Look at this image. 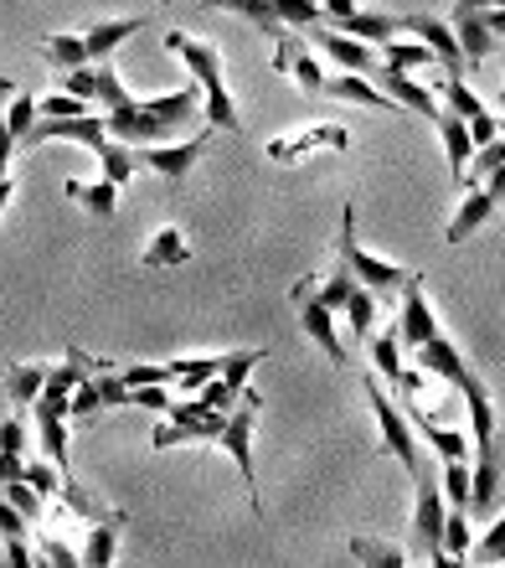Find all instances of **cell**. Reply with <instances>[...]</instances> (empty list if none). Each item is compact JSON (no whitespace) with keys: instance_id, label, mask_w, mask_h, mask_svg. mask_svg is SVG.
Segmentation results:
<instances>
[{"instance_id":"1","label":"cell","mask_w":505,"mask_h":568,"mask_svg":"<svg viewBox=\"0 0 505 568\" xmlns=\"http://www.w3.org/2000/svg\"><path fill=\"white\" fill-rule=\"evenodd\" d=\"M165 52L171 58H181L186 68H192L196 89L207 93V124L212 130H243L238 124V104H233V93H227V73H223V52L212 42H202V37H192V31L171 27L165 31Z\"/></svg>"},{"instance_id":"2","label":"cell","mask_w":505,"mask_h":568,"mask_svg":"<svg viewBox=\"0 0 505 568\" xmlns=\"http://www.w3.org/2000/svg\"><path fill=\"white\" fill-rule=\"evenodd\" d=\"M336 258H341L346 270L357 274V284L367 290H402V284L413 280L418 270H402V264H387V258L367 254L357 243V207H341V239H336Z\"/></svg>"},{"instance_id":"3","label":"cell","mask_w":505,"mask_h":568,"mask_svg":"<svg viewBox=\"0 0 505 568\" xmlns=\"http://www.w3.org/2000/svg\"><path fill=\"white\" fill-rule=\"evenodd\" d=\"M361 388H367V404H372V414H377V429H382V445L392 449V455H398V460H402V470H408V476H423V460H418V429H413V419L402 414V404H392V398H387V393H382V377H377V373H367V383H361Z\"/></svg>"},{"instance_id":"4","label":"cell","mask_w":505,"mask_h":568,"mask_svg":"<svg viewBox=\"0 0 505 568\" xmlns=\"http://www.w3.org/2000/svg\"><path fill=\"white\" fill-rule=\"evenodd\" d=\"M258 414H264V398H258L252 388H243V404L227 414V429H223V439H217V445L233 455L243 486H248V507L264 517V501H258V470H252V424H258Z\"/></svg>"},{"instance_id":"5","label":"cell","mask_w":505,"mask_h":568,"mask_svg":"<svg viewBox=\"0 0 505 568\" xmlns=\"http://www.w3.org/2000/svg\"><path fill=\"white\" fill-rule=\"evenodd\" d=\"M413 486H418V501H413V558H433L439 554V542H444V517H449V507H444V486L423 470V476H413Z\"/></svg>"},{"instance_id":"6","label":"cell","mask_w":505,"mask_h":568,"mask_svg":"<svg viewBox=\"0 0 505 568\" xmlns=\"http://www.w3.org/2000/svg\"><path fill=\"white\" fill-rule=\"evenodd\" d=\"M289 300H295L299 311V326L310 331V342L326 352L330 362H346L341 352V336H336V311H330L326 300L315 295V280H295V290H289Z\"/></svg>"},{"instance_id":"7","label":"cell","mask_w":505,"mask_h":568,"mask_svg":"<svg viewBox=\"0 0 505 568\" xmlns=\"http://www.w3.org/2000/svg\"><path fill=\"white\" fill-rule=\"evenodd\" d=\"M62 89L78 93V99H89V104H99L104 114L134 99V93L124 89V78L114 62H89V68H78V73H62Z\"/></svg>"},{"instance_id":"8","label":"cell","mask_w":505,"mask_h":568,"mask_svg":"<svg viewBox=\"0 0 505 568\" xmlns=\"http://www.w3.org/2000/svg\"><path fill=\"white\" fill-rule=\"evenodd\" d=\"M274 68L295 78L299 89L326 93V73H320V62L310 58V37H305L299 27H279V31H274Z\"/></svg>"},{"instance_id":"9","label":"cell","mask_w":505,"mask_h":568,"mask_svg":"<svg viewBox=\"0 0 505 568\" xmlns=\"http://www.w3.org/2000/svg\"><path fill=\"white\" fill-rule=\"evenodd\" d=\"M212 135H217V130H196L192 140H181V145H145L140 150V165H150V171H155V176H165V181H186L192 176V165L202 161V155H207V145H212Z\"/></svg>"},{"instance_id":"10","label":"cell","mask_w":505,"mask_h":568,"mask_svg":"<svg viewBox=\"0 0 505 568\" xmlns=\"http://www.w3.org/2000/svg\"><path fill=\"white\" fill-rule=\"evenodd\" d=\"M104 124H109V140H124V145H134V150L161 145V140H165V130H171V124H165V120H155V114H150V109H145V99H130V104L109 109V114H104Z\"/></svg>"},{"instance_id":"11","label":"cell","mask_w":505,"mask_h":568,"mask_svg":"<svg viewBox=\"0 0 505 568\" xmlns=\"http://www.w3.org/2000/svg\"><path fill=\"white\" fill-rule=\"evenodd\" d=\"M305 37H310V42L320 47V52H326L341 73H367V78L377 73V47L372 42H357V37H346V31L326 27V21H320V27H310Z\"/></svg>"},{"instance_id":"12","label":"cell","mask_w":505,"mask_h":568,"mask_svg":"<svg viewBox=\"0 0 505 568\" xmlns=\"http://www.w3.org/2000/svg\"><path fill=\"white\" fill-rule=\"evenodd\" d=\"M501 491H505V455H501V445H485L475 470H470V517L501 511Z\"/></svg>"},{"instance_id":"13","label":"cell","mask_w":505,"mask_h":568,"mask_svg":"<svg viewBox=\"0 0 505 568\" xmlns=\"http://www.w3.org/2000/svg\"><path fill=\"white\" fill-rule=\"evenodd\" d=\"M398 336H402V346H413V352L423 342H433V336H444V331H439V321H433V311H429V300H423V274H413V280L402 284Z\"/></svg>"},{"instance_id":"14","label":"cell","mask_w":505,"mask_h":568,"mask_svg":"<svg viewBox=\"0 0 505 568\" xmlns=\"http://www.w3.org/2000/svg\"><path fill=\"white\" fill-rule=\"evenodd\" d=\"M402 31H413L418 42H429L433 58L444 62L449 78H464V47H460V37H454L449 21H439V16H402Z\"/></svg>"},{"instance_id":"15","label":"cell","mask_w":505,"mask_h":568,"mask_svg":"<svg viewBox=\"0 0 505 568\" xmlns=\"http://www.w3.org/2000/svg\"><path fill=\"white\" fill-rule=\"evenodd\" d=\"M47 140H73L83 150H99L109 140V124L99 114H78V120H37L21 145H47Z\"/></svg>"},{"instance_id":"16","label":"cell","mask_w":505,"mask_h":568,"mask_svg":"<svg viewBox=\"0 0 505 568\" xmlns=\"http://www.w3.org/2000/svg\"><path fill=\"white\" fill-rule=\"evenodd\" d=\"M382 93H392V104L408 109V114H423V120H439L444 104L433 99L429 83H418L413 73H398V68H382Z\"/></svg>"},{"instance_id":"17","label":"cell","mask_w":505,"mask_h":568,"mask_svg":"<svg viewBox=\"0 0 505 568\" xmlns=\"http://www.w3.org/2000/svg\"><path fill=\"white\" fill-rule=\"evenodd\" d=\"M418 373H433V377H444L449 388H460V383L475 373V367L464 362V352L449 342V336H433V342L418 346Z\"/></svg>"},{"instance_id":"18","label":"cell","mask_w":505,"mask_h":568,"mask_svg":"<svg viewBox=\"0 0 505 568\" xmlns=\"http://www.w3.org/2000/svg\"><path fill=\"white\" fill-rule=\"evenodd\" d=\"M449 27H454V37H460L464 62H470V68L491 58L495 42H501V37L491 31V21H485V11H464V6H454V16H449Z\"/></svg>"},{"instance_id":"19","label":"cell","mask_w":505,"mask_h":568,"mask_svg":"<svg viewBox=\"0 0 505 568\" xmlns=\"http://www.w3.org/2000/svg\"><path fill=\"white\" fill-rule=\"evenodd\" d=\"M495 217V196L485 192V186H464V196H460V207H454V217H449V227H444V239L449 243H464L470 233H480V227Z\"/></svg>"},{"instance_id":"20","label":"cell","mask_w":505,"mask_h":568,"mask_svg":"<svg viewBox=\"0 0 505 568\" xmlns=\"http://www.w3.org/2000/svg\"><path fill=\"white\" fill-rule=\"evenodd\" d=\"M320 145L346 150L351 145V130H341V124H320V130H305V135H295V140H274L268 155H274V161H305V155L320 150Z\"/></svg>"},{"instance_id":"21","label":"cell","mask_w":505,"mask_h":568,"mask_svg":"<svg viewBox=\"0 0 505 568\" xmlns=\"http://www.w3.org/2000/svg\"><path fill=\"white\" fill-rule=\"evenodd\" d=\"M326 93L330 99H346V104H361V109H382V114H392V93H382L367 73H336L326 78Z\"/></svg>"},{"instance_id":"22","label":"cell","mask_w":505,"mask_h":568,"mask_svg":"<svg viewBox=\"0 0 505 568\" xmlns=\"http://www.w3.org/2000/svg\"><path fill=\"white\" fill-rule=\"evenodd\" d=\"M460 393H464V408H470V429H475V445H480V449L495 445V398H491V388L480 383V373L464 377Z\"/></svg>"},{"instance_id":"23","label":"cell","mask_w":505,"mask_h":568,"mask_svg":"<svg viewBox=\"0 0 505 568\" xmlns=\"http://www.w3.org/2000/svg\"><path fill=\"white\" fill-rule=\"evenodd\" d=\"M134 31H145V16H120V21H99V27L83 31V47H89V62H109L114 47L130 42Z\"/></svg>"},{"instance_id":"24","label":"cell","mask_w":505,"mask_h":568,"mask_svg":"<svg viewBox=\"0 0 505 568\" xmlns=\"http://www.w3.org/2000/svg\"><path fill=\"white\" fill-rule=\"evenodd\" d=\"M439 140H444V155H449V171H454V181H464V171H470V161H475V135H470V124L460 120V114H439Z\"/></svg>"},{"instance_id":"25","label":"cell","mask_w":505,"mask_h":568,"mask_svg":"<svg viewBox=\"0 0 505 568\" xmlns=\"http://www.w3.org/2000/svg\"><path fill=\"white\" fill-rule=\"evenodd\" d=\"M186 258H192V248H186V233H181V227H161V233L145 243L140 270H176V264H186Z\"/></svg>"},{"instance_id":"26","label":"cell","mask_w":505,"mask_h":568,"mask_svg":"<svg viewBox=\"0 0 505 568\" xmlns=\"http://www.w3.org/2000/svg\"><path fill=\"white\" fill-rule=\"evenodd\" d=\"M336 31H346V37H357V42H392L402 31V16H387V11H351Z\"/></svg>"},{"instance_id":"27","label":"cell","mask_w":505,"mask_h":568,"mask_svg":"<svg viewBox=\"0 0 505 568\" xmlns=\"http://www.w3.org/2000/svg\"><path fill=\"white\" fill-rule=\"evenodd\" d=\"M47 362H16L11 373H6V393H11V404L16 408H27V404H37L42 398V388H47Z\"/></svg>"},{"instance_id":"28","label":"cell","mask_w":505,"mask_h":568,"mask_svg":"<svg viewBox=\"0 0 505 568\" xmlns=\"http://www.w3.org/2000/svg\"><path fill=\"white\" fill-rule=\"evenodd\" d=\"M37 52H42V62L52 68V73H78V68H89V47H83V37H68V31H62V37H47Z\"/></svg>"},{"instance_id":"29","label":"cell","mask_w":505,"mask_h":568,"mask_svg":"<svg viewBox=\"0 0 505 568\" xmlns=\"http://www.w3.org/2000/svg\"><path fill=\"white\" fill-rule=\"evenodd\" d=\"M377 58H382V68H398V73H423V68H433V47L429 42H382L377 47Z\"/></svg>"},{"instance_id":"30","label":"cell","mask_w":505,"mask_h":568,"mask_svg":"<svg viewBox=\"0 0 505 568\" xmlns=\"http://www.w3.org/2000/svg\"><path fill=\"white\" fill-rule=\"evenodd\" d=\"M372 367L382 373V383L402 388V377H408V367H402V336H398V326L382 331V336L372 331Z\"/></svg>"},{"instance_id":"31","label":"cell","mask_w":505,"mask_h":568,"mask_svg":"<svg viewBox=\"0 0 505 568\" xmlns=\"http://www.w3.org/2000/svg\"><path fill=\"white\" fill-rule=\"evenodd\" d=\"M62 501H68V511H78V517H83V523H124V511H114V507H104V501H99V496H89L83 491V486H78L73 476H62Z\"/></svg>"},{"instance_id":"32","label":"cell","mask_w":505,"mask_h":568,"mask_svg":"<svg viewBox=\"0 0 505 568\" xmlns=\"http://www.w3.org/2000/svg\"><path fill=\"white\" fill-rule=\"evenodd\" d=\"M93 155H99V165H104V176L114 181V186H130L134 171H140V150L124 145V140H104Z\"/></svg>"},{"instance_id":"33","label":"cell","mask_w":505,"mask_h":568,"mask_svg":"<svg viewBox=\"0 0 505 568\" xmlns=\"http://www.w3.org/2000/svg\"><path fill=\"white\" fill-rule=\"evenodd\" d=\"M346 548L361 568H408V554L387 538H346Z\"/></svg>"},{"instance_id":"34","label":"cell","mask_w":505,"mask_h":568,"mask_svg":"<svg viewBox=\"0 0 505 568\" xmlns=\"http://www.w3.org/2000/svg\"><path fill=\"white\" fill-rule=\"evenodd\" d=\"M68 196L73 202H83L89 212H99V217H114V207H120V186L109 176H99V181H68Z\"/></svg>"},{"instance_id":"35","label":"cell","mask_w":505,"mask_h":568,"mask_svg":"<svg viewBox=\"0 0 505 568\" xmlns=\"http://www.w3.org/2000/svg\"><path fill=\"white\" fill-rule=\"evenodd\" d=\"M120 532H124V523H93L89 527V548H83V568H114Z\"/></svg>"},{"instance_id":"36","label":"cell","mask_w":505,"mask_h":568,"mask_svg":"<svg viewBox=\"0 0 505 568\" xmlns=\"http://www.w3.org/2000/svg\"><path fill=\"white\" fill-rule=\"evenodd\" d=\"M196 99H202V89H176V93H161V99H145V109L176 130V124L196 120Z\"/></svg>"},{"instance_id":"37","label":"cell","mask_w":505,"mask_h":568,"mask_svg":"<svg viewBox=\"0 0 505 568\" xmlns=\"http://www.w3.org/2000/svg\"><path fill=\"white\" fill-rule=\"evenodd\" d=\"M223 357H227V352H223ZM223 357H176V362H171V373H176V383L186 393H202L212 377H223Z\"/></svg>"},{"instance_id":"38","label":"cell","mask_w":505,"mask_h":568,"mask_svg":"<svg viewBox=\"0 0 505 568\" xmlns=\"http://www.w3.org/2000/svg\"><path fill=\"white\" fill-rule=\"evenodd\" d=\"M439 93H444V109H449V114H460L464 124H475L480 114H491V109H485V104L475 99V93H470V83H464V78H449V73H444Z\"/></svg>"},{"instance_id":"39","label":"cell","mask_w":505,"mask_h":568,"mask_svg":"<svg viewBox=\"0 0 505 568\" xmlns=\"http://www.w3.org/2000/svg\"><path fill=\"white\" fill-rule=\"evenodd\" d=\"M346 321H351V331H357V336H367V342H372V331H377V290L357 284V290H351V300H346Z\"/></svg>"},{"instance_id":"40","label":"cell","mask_w":505,"mask_h":568,"mask_svg":"<svg viewBox=\"0 0 505 568\" xmlns=\"http://www.w3.org/2000/svg\"><path fill=\"white\" fill-rule=\"evenodd\" d=\"M37 120H42V109H37V99H31V93H16L11 104H6V114H0V124H6L16 140H27Z\"/></svg>"},{"instance_id":"41","label":"cell","mask_w":505,"mask_h":568,"mask_svg":"<svg viewBox=\"0 0 505 568\" xmlns=\"http://www.w3.org/2000/svg\"><path fill=\"white\" fill-rule=\"evenodd\" d=\"M444 554H454V558H470V548H475V532H470V511H449L444 517V542H439Z\"/></svg>"},{"instance_id":"42","label":"cell","mask_w":505,"mask_h":568,"mask_svg":"<svg viewBox=\"0 0 505 568\" xmlns=\"http://www.w3.org/2000/svg\"><path fill=\"white\" fill-rule=\"evenodd\" d=\"M351 290H357V274L346 270V264H341L336 274H326V280H315V295L326 300V305H330L336 315L346 311V300H351Z\"/></svg>"},{"instance_id":"43","label":"cell","mask_w":505,"mask_h":568,"mask_svg":"<svg viewBox=\"0 0 505 568\" xmlns=\"http://www.w3.org/2000/svg\"><path fill=\"white\" fill-rule=\"evenodd\" d=\"M264 357H268L264 346H258V352H252V346H248V352H227V357H223V383L243 393V388H248V373H252V367H258Z\"/></svg>"},{"instance_id":"44","label":"cell","mask_w":505,"mask_h":568,"mask_svg":"<svg viewBox=\"0 0 505 568\" xmlns=\"http://www.w3.org/2000/svg\"><path fill=\"white\" fill-rule=\"evenodd\" d=\"M470 564H491V568L505 564V517H495L491 532H485V538H475V548H470Z\"/></svg>"},{"instance_id":"45","label":"cell","mask_w":505,"mask_h":568,"mask_svg":"<svg viewBox=\"0 0 505 568\" xmlns=\"http://www.w3.org/2000/svg\"><path fill=\"white\" fill-rule=\"evenodd\" d=\"M37 109H42V120H78V114H89V99H78V93H47V99H37Z\"/></svg>"},{"instance_id":"46","label":"cell","mask_w":505,"mask_h":568,"mask_svg":"<svg viewBox=\"0 0 505 568\" xmlns=\"http://www.w3.org/2000/svg\"><path fill=\"white\" fill-rule=\"evenodd\" d=\"M444 501L449 507H460V511H470V470H464V460H444Z\"/></svg>"},{"instance_id":"47","label":"cell","mask_w":505,"mask_h":568,"mask_svg":"<svg viewBox=\"0 0 505 568\" xmlns=\"http://www.w3.org/2000/svg\"><path fill=\"white\" fill-rule=\"evenodd\" d=\"M0 496H6V501H11V507L21 511L27 523H42V496L31 491L27 480H11V486H6V491H0Z\"/></svg>"},{"instance_id":"48","label":"cell","mask_w":505,"mask_h":568,"mask_svg":"<svg viewBox=\"0 0 505 568\" xmlns=\"http://www.w3.org/2000/svg\"><path fill=\"white\" fill-rule=\"evenodd\" d=\"M104 393H99V383H93V373L78 383V393H73V419H93V414H104Z\"/></svg>"},{"instance_id":"49","label":"cell","mask_w":505,"mask_h":568,"mask_svg":"<svg viewBox=\"0 0 505 568\" xmlns=\"http://www.w3.org/2000/svg\"><path fill=\"white\" fill-rule=\"evenodd\" d=\"M21 480H27L37 496H58L62 491V470H58V465H42V460H31Z\"/></svg>"},{"instance_id":"50","label":"cell","mask_w":505,"mask_h":568,"mask_svg":"<svg viewBox=\"0 0 505 568\" xmlns=\"http://www.w3.org/2000/svg\"><path fill=\"white\" fill-rule=\"evenodd\" d=\"M21 449H27V429H21V419H0V455H16V460H21Z\"/></svg>"},{"instance_id":"51","label":"cell","mask_w":505,"mask_h":568,"mask_svg":"<svg viewBox=\"0 0 505 568\" xmlns=\"http://www.w3.org/2000/svg\"><path fill=\"white\" fill-rule=\"evenodd\" d=\"M351 11H361L357 0H320V16H326V27H341Z\"/></svg>"},{"instance_id":"52","label":"cell","mask_w":505,"mask_h":568,"mask_svg":"<svg viewBox=\"0 0 505 568\" xmlns=\"http://www.w3.org/2000/svg\"><path fill=\"white\" fill-rule=\"evenodd\" d=\"M130 404H145V408H165V414H171V393H165V388H130Z\"/></svg>"},{"instance_id":"53","label":"cell","mask_w":505,"mask_h":568,"mask_svg":"<svg viewBox=\"0 0 505 568\" xmlns=\"http://www.w3.org/2000/svg\"><path fill=\"white\" fill-rule=\"evenodd\" d=\"M21 145V140L11 135V130H6V124H0V176H11V150Z\"/></svg>"},{"instance_id":"54","label":"cell","mask_w":505,"mask_h":568,"mask_svg":"<svg viewBox=\"0 0 505 568\" xmlns=\"http://www.w3.org/2000/svg\"><path fill=\"white\" fill-rule=\"evenodd\" d=\"M429 568H475V564H470V558H454V554H444V548H439V554L429 558Z\"/></svg>"},{"instance_id":"55","label":"cell","mask_w":505,"mask_h":568,"mask_svg":"<svg viewBox=\"0 0 505 568\" xmlns=\"http://www.w3.org/2000/svg\"><path fill=\"white\" fill-rule=\"evenodd\" d=\"M485 21H491L495 37H505V6H501V11H485Z\"/></svg>"},{"instance_id":"56","label":"cell","mask_w":505,"mask_h":568,"mask_svg":"<svg viewBox=\"0 0 505 568\" xmlns=\"http://www.w3.org/2000/svg\"><path fill=\"white\" fill-rule=\"evenodd\" d=\"M16 196V181L11 176H0V212H6V202Z\"/></svg>"},{"instance_id":"57","label":"cell","mask_w":505,"mask_h":568,"mask_svg":"<svg viewBox=\"0 0 505 568\" xmlns=\"http://www.w3.org/2000/svg\"><path fill=\"white\" fill-rule=\"evenodd\" d=\"M16 99V89H11V78H0V114H6V104Z\"/></svg>"},{"instance_id":"58","label":"cell","mask_w":505,"mask_h":568,"mask_svg":"<svg viewBox=\"0 0 505 568\" xmlns=\"http://www.w3.org/2000/svg\"><path fill=\"white\" fill-rule=\"evenodd\" d=\"M454 6H464V11H485V0H454Z\"/></svg>"},{"instance_id":"59","label":"cell","mask_w":505,"mask_h":568,"mask_svg":"<svg viewBox=\"0 0 505 568\" xmlns=\"http://www.w3.org/2000/svg\"><path fill=\"white\" fill-rule=\"evenodd\" d=\"M501 6H505V0H485V11H501Z\"/></svg>"},{"instance_id":"60","label":"cell","mask_w":505,"mask_h":568,"mask_svg":"<svg viewBox=\"0 0 505 568\" xmlns=\"http://www.w3.org/2000/svg\"><path fill=\"white\" fill-rule=\"evenodd\" d=\"M501 140H505V120H501Z\"/></svg>"},{"instance_id":"61","label":"cell","mask_w":505,"mask_h":568,"mask_svg":"<svg viewBox=\"0 0 505 568\" xmlns=\"http://www.w3.org/2000/svg\"><path fill=\"white\" fill-rule=\"evenodd\" d=\"M501 99H505V83H501Z\"/></svg>"},{"instance_id":"62","label":"cell","mask_w":505,"mask_h":568,"mask_svg":"<svg viewBox=\"0 0 505 568\" xmlns=\"http://www.w3.org/2000/svg\"><path fill=\"white\" fill-rule=\"evenodd\" d=\"M501 501H505V491H501Z\"/></svg>"},{"instance_id":"63","label":"cell","mask_w":505,"mask_h":568,"mask_svg":"<svg viewBox=\"0 0 505 568\" xmlns=\"http://www.w3.org/2000/svg\"><path fill=\"white\" fill-rule=\"evenodd\" d=\"M501 568H505V564H501Z\"/></svg>"}]
</instances>
